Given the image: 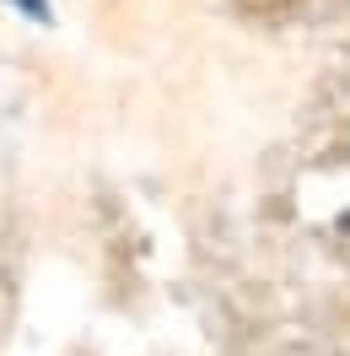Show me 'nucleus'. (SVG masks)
I'll use <instances>...</instances> for the list:
<instances>
[{"mask_svg": "<svg viewBox=\"0 0 350 356\" xmlns=\"http://www.w3.org/2000/svg\"><path fill=\"white\" fill-rule=\"evenodd\" d=\"M17 6H22V11H33V17H49V6H44V0H17Z\"/></svg>", "mask_w": 350, "mask_h": 356, "instance_id": "nucleus-1", "label": "nucleus"}]
</instances>
